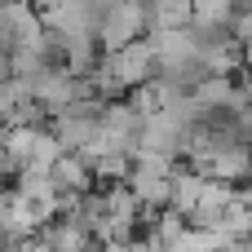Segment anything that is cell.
I'll return each instance as SVG.
<instances>
[{"label":"cell","mask_w":252,"mask_h":252,"mask_svg":"<svg viewBox=\"0 0 252 252\" xmlns=\"http://www.w3.org/2000/svg\"><path fill=\"white\" fill-rule=\"evenodd\" d=\"M142 35H146V4H137V0L102 4V18H97V49L102 53H115Z\"/></svg>","instance_id":"obj_1"},{"label":"cell","mask_w":252,"mask_h":252,"mask_svg":"<svg viewBox=\"0 0 252 252\" xmlns=\"http://www.w3.org/2000/svg\"><path fill=\"white\" fill-rule=\"evenodd\" d=\"M97 66L120 84V93H133V89H142L146 80H155V53H151L146 40H133V44H124V49H115V53H102Z\"/></svg>","instance_id":"obj_2"},{"label":"cell","mask_w":252,"mask_h":252,"mask_svg":"<svg viewBox=\"0 0 252 252\" xmlns=\"http://www.w3.org/2000/svg\"><path fill=\"white\" fill-rule=\"evenodd\" d=\"M204 177H208V182H221V186H235L239 177H252V146H248V142H230V146H221V151L208 159Z\"/></svg>","instance_id":"obj_3"},{"label":"cell","mask_w":252,"mask_h":252,"mask_svg":"<svg viewBox=\"0 0 252 252\" xmlns=\"http://www.w3.org/2000/svg\"><path fill=\"white\" fill-rule=\"evenodd\" d=\"M49 182H53V190L66 199V195H89V186H93V168L80 159V155H62L53 168H49Z\"/></svg>","instance_id":"obj_4"},{"label":"cell","mask_w":252,"mask_h":252,"mask_svg":"<svg viewBox=\"0 0 252 252\" xmlns=\"http://www.w3.org/2000/svg\"><path fill=\"white\" fill-rule=\"evenodd\" d=\"M199 190H204V177L199 173H190V168H177L173 177H168V213H190L195 204H199Z\"/></svg>","instance_id":"obj_5"},{"label":"cell","mask_w":252,"mask_h":252,"mask_svg":"<svg viewBox=\"0 0 252 252\" xmlns=\"http://www.w3.org/2000/svg\"><path fill=\"white\" fill-rule=\"evenodd\" d=\"M190 27V4L186 0H155L146 4V31H182Z\"/></svg>","instance_id":"obj_6"},{"label":"cell","mask_w":252,"mask_h":252,"mask_svg":"<svg viewBox=\"0 0 252 252\" xmlns=\"http://www.w3.org/2000/svg\"><path fill=\"white\" fill-rule=\"evenodd\" d=\"M62 159V146L53 142V133L49 128H40V137H35V151H31V164L22 168V173H44L49 177V168Z\"/></svg>","instance_id":"obj_7"}]
</instances>
